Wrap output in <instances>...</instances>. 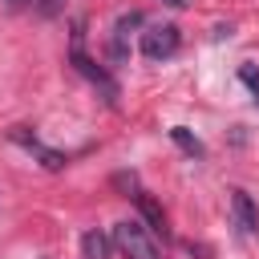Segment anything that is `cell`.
I'll return each mask as SVG.
<instances>
[{
    "mask_svg": "<svg viewBox=\"0 0 259 259\" xmlns=\"http://www.w3.org/2000/svg\"><path fill=\"white\" fill-rule=\"evenodd\" d=\"M109 239H113L130 259H162V243H158V235H154L142 219H121Z\"/></svg>",
    "mask_w": 259,
    "mask_h": 259,
    "instance_id": "1",
    "label": "cell"
},
{
    "mask_svg": "<svg viewBox=\"0 0 259 259\" xmlns=\"http://www.w3.org/2000/svg\"><path fill=\"white\" fill-rule=\"evenodd\" d=\"M32 4H36V12H40V16H57V12L65 8V0H32Z\"/></svg>",
    "mask_w": 259,
    "mask_h": 259,
    "instance_id": "10",
    "label": "cell"
},
{
    "mask_svg": "<svg viewBox=\"0 0 259 259\" xmlns=\"http://www.w3.org/2000/svg\"><path fill=\"white\" fill-rule=\"evenodd\" d=\"M8 4H28V0H8Z\"/></svg>",
    "mask_w": 259,
    "mask_h": 259,
    "instance_id": "12",
    "label": "cell"
},
{
    "mask_svg": "<svg viewBox=\"0 0 259 259\" xmlns=\"http://www.w3.org/2000/svg\"><path fill=\"white\" fill-rule=\"evenodd\" d=\"M12 142H16V146H24L32 158H40V166H45V170H61V166H65V154H61V150H53V146H45V142H40L36 134H28L24 125H12Z\"/></svg>",
    "mask_w": 259,
    "mask_h": 259,
    "instance_id": "4",
    "label": "cell"
},
{
    "mask_svg": "<svg viewBox=\"0 0 259 259\" xmlns=\"http://www.w3.org/2000/svg\"><path fill=\"white\" fill-rule=\"evenodd\" d=\"M73 69H77V73H81V77H89V81H93V85H97V89H101V97H105V101H109V105H113V101H117V81H113V77H109V73H105V69H101V65H97V61H89V57H85V49H81V45H73Z\"/></svg>",
    "mask_w": 259,
    "mask_h": 259,
    "instance_id": "3",
    "label": "cell"
},
{
    "mask_svg": "<svg viewBox=\"0 0 259 259\" xmlns=\"http://www.w3.org/2000/svg\"><path fill=\"white\" fill-rule=\"evenodd\" d=\"M231 214H235V227H239V235H259V206L251 202V194L247 190H231Z\"/></svg>",
    "mask_w": 259,
    "mask_h": 259,
    "instance_id": "5",
    "label": "cell"
},
{
    "mask_svg": "<svg viewBox=\"0 0 259 259\" xmlns=\"http://www.w3.org/2000/svg\"><path fill=\"white\" fill-rule=\"evenodd\" d=\"M134 198H138V210H142V223H146V227H150L154 235H162V231H166V214H162V206H158V202H154V198H150L146 190H138Z\"/></svg>",
    "mask_w": 259,
    "mask_h": 259,
    "instance_id": "6",
    "label": "cell"
},
{
    "mask_svg": "<svg viewBox=\"0 0 259 259\" xmlns=\"http://www.w3.org/2000/svg\"><path fill=\"white\" fill-rule=\"evenodd\" d=\"M162 4H170V8H186V0H162Z\"/></svg>",
    "mask_w": 259,
    "mask_h": 259,
    "instance_id": "11",
    "label": "cell"
},
{
    "mask_svg": "<svg viewBox=\"0 0 259 259\" xmlns=\"http://www.w3.org/2000/svg\"><path fill=\"white\" fill-rule=\"evenodd\" d=\"M170 138H174V142H178V146H182V150H186L190 158H202V142H198V138H194L190 130H182V125H174V130H170Z\"/></svg>",
    "mask_w": 259,
    "mask_h": 259,
    "instance_id": "8",
    "label": "cell"
},
{
    "mask_svg": "<svg viewBox=\"0 0 259 259\" xmlns=\"http://www.w3.org/2000/svg\"><path fill=\"white\" fill-rule=\"evenodd\" d=\"M239 81H243V85L255 93V101H259V69H255V65H239Z\"/></svg>",
    "mask_w": 259,
    "mask_h": 259,
    "instance_id": "9",
    "label": "cell"
},
{
    "mask_svg": "<svg viewBox=\"0 0 259 259\" xmlns=\"http://www.w3.org/2000/svg\"><path fill=\"white\" fill-rule=\"evenodd\" d=\"M178 45H182L178 24H150L142 32V57L146 61H166V57L178 53Z\"/></svg>",
    "mask_w": 259,
    "mask_h": 259,
    "instance_id": "2",
    "label": "cell"
},
{
    "mask_svg": "<svg viewBox=\"0 0 259 259\" xmlns=\"http://www.w3.org/2000/svg\"><path fill=\"white\" fill-rule=\"evenodd\" d=\"M109 251H113V239L105 231H85L81 235V255L85 259H109Z\"/></svg>",
    "mask_w": 259,
    "mask_h": 259,
    "instance_id": "7",
    "label": "cell"
}]
</instances>
